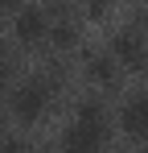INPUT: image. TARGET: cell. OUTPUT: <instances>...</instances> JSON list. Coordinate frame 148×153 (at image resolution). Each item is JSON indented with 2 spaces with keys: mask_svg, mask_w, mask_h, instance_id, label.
Segmentation results:
<instances>
[{
  "mask_svg": "<svg viewBox=\"0 0 148 153\" xmlns=\"http://www.w3.org/2000/svg\"><path fill=\"white\" fill-rule=\"evenodd\" d=\"M62 145L66 149H99L103 145V108L95 100L82 103V112H78V120L66 128V137H62Z\"/></svg>",
  "mask_w": 148,
  "mask_h": 153,
  "instance_id": "6da1fadb",
  "label": "cell"
},
{
  "mask_svg": "<svg viewBox=\"0 0 148 153\" xmlns=\"http://www.w3.org/2000/svg\"><path fill=\"white\" fill-rule=\"evenodd\" d=\"M45 108H49V83L45 79H29V83H21V87L12 91V116H17L21 124L41 120Z\"/></svg>",
  "mask_w": 148,
  "mask_h": 153,
  "instance_id": "7a4b0ae2",
  "label": "cell"
},
{
  "mask_svg": "<svg viewBox=\"0 0 148 153\" xmlns=\"http://www.w3.org/2000/svg\"><path fill=\"white\" fill-rule=\"evenodd\" d=\"M111 54L119 58L123 66H144L148 62V46H144V37H140V29H119L115 33V42H111Z\"/></svg>",
  "mask_w": 148,
  "mask_h": 153,
  "instance_id": "3957f363",
  "label": "cell"
},
{
  "mask_svg": "<svg viewBox=\"0 0 148 153\" xmlns=\"http://www.w3.org/2000/svg\"><path fill=\"white\" fill-rule=\"evenodd\" d=\"M12 29H17V42H21V46H37V42L49 33V21H45L41 8H21Z\"/></svg>",
  "mask_w": 148,
  "mask_h": 153,
  "instance_id": "277c9868",
  "label": "cell"
},
{
  "mask_svg": "<svg viewBox=\"0 0 148 153\" xmlns=\"http://www.w3.org/2000/svg\"><path fill=\"white\" fill-rule=\"evenodd\" d=\"M119 124L127 137H148V95H132L119 112Z\"/></svg>",
  "mask_w": 148,
  "mask_h": 153,
  "instance_id": "5b68a950",
  "label": "cell"
},
{
  "mask_svg": "<svg viewBox=\"0 0 148 153\" xmlns=\"http://www.w3.org/2000/svg\"><path fill=\"white\" fill-rule=\"evenodd\" d=\"M86 71H91V79H95V83H111V79H115V62H111V58H103V54H95Z\"/></svg>",
  "mask_w": 148,
  "mask_h": 153,
  "instance_id": "8992f818",
  "label": "cell"
},
{
  "mask_svg": "<svg viewBox=\"0 0 148 153\" xmlns=\"http://www.w3.org/2000/svg\"><path fill=\"white\" fill-rule=\"evenodd\" d=\"M53 42H58V46H74V42H78V33H74L70 25H58V29H53Z\"/></svg>",
  "mask_w": 148,
  "mask_h": 153,
  "instance_id": "52a82bcc",
  "label": "cell"
},
{
  "mask_svg": "<svg viewBox=\"0 0 148 153\" xmlns=\"http://www.w3.org/2000/svg\"><path fill=\"white\" fill-rule=\"evenodd\" d=\"M4 83H8V58L0 54V87H4Z\"/></svg>",
  "mask_w": 148,
  "mask_h": 153,
  "instance_id": "ba28073f",
  "label": "cell"
},
{
  "mask_svg": "<svg viewBox=\"0 0 148 153\" xmlns=\"http://www.w3.org/2000/svg\"><path fill=\"white\" fill-rule=\"evenodd\" d=\"M12 4H17V0H0V8H12Z\"/></svg>",
  "mask_w": 148,
  "mask_h": 153,
  "instance_id": "9c48e42d",
  "label": "cell"
},
{
  "mask_svg": "<svg viewBox=\"0 0 148 153\" xmlns=\"http://www.w3.org/2000/svg\"><path fill=\"white\" fill-rule=\"evenodd\" d=\"M0 124H4V108H0Z\"/></svg>",
  "mask_w": 148,
  "mask_h": 153,
  "instance_id": "30bf717a",
  "label": "cell"
},
{
  "mask_svg": "<svg viewBox=\"0 0 148 153\" xmlns=\"http://www.w3.org/2000/svg\"><path fill=\"white\" fill-rule=\"evenodd\" d=\"M144 141H148V137H144Z\"/></svg>",
  "mask_w": 148,
  "mask_h": 153,
  "instance_id": "8fae6325",
  "label": "cell"
}]
</instances>
